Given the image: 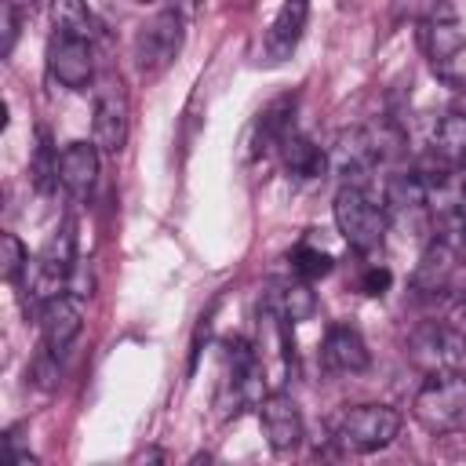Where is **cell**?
<instances>
[{
  "label": "cell",
  "instance_id": "7",
  "mask_svg": "<svg viewBox=\"0 0 466 466\" xmlns=\"http://www.w3.org/2000/svg\"><path fill=\"white\" fill-rule=\"evenodd\" d=\"M386 215L393 222L415 229V233H422L430 226L433 208H430V189H426L419 167L390 175V182H386Z\"/></svg>",
  "mask_w": 466,
  "mask_h": 466
},
{
  "label": "cell",
  "instance_id": "9",
  "mask_svg": "<svg viewBox=\"0 0 466 466\" xmlns=\"http://www.w3.org/2000/svg\"><path fill=\"white\" fill-rule=\"evenodd\" d=\"M258 426H262L266 444L273 451H295L302 444V433H306L302 411H299L295 397L284 390H273L258 400Z\"/></svg>",
  "mask_w": 466,
  "mask_h": 466
},
{
  "label": "cell",
  "instance_id": "5",
  "mask_svg": "<svg viewBox=\"0 0 466 466\" xmlns=\"http://www.w3.org/2000/svg\"><path fill=\"white\" fill-rule=\"evenodd\" d=\"M182 47V11L167 7L135 33V62L142 73H160Z\"/></svg>",
  "mask_w": 466,
  "mask_h": 466
},
{
  "label": "cell",
  "instance_id": "2",
  "mask_svg": "<svg viewBox=\"0 0 466 466\" xmlns=\"http://www.w3.org/2000/svg\"><path fill=\"white\" fill-rule=\"evenodd\" d=\"M331 433H335V444L342 451L371 455V451H382L397 441L400 411L390 404H353V408H342L335 415Z\"/></svg>",
  "mask_w": 466,
  "mask_h": 466
},
{
  "label": "cell",
  "instance_id": "14",
  "mask_svg": "<svg viewBox=\"0 0 466 466\" xmlns=\"http://www.w3.org/2000/svg\"><path fill=\"white\" fill-rule=\"evenodd\" d=\"M58 182L66 193L84 200L98 182V146L95 142H69L58 153Z\"/></svg>",
  "mask_w": 466,
  "mask_h": 466
},
{
  "label": "cell",
  "instance_id": "10",
  "mask_svg": "<svg viewBox=\"0 0 466 466\" xmlns=\"http://www.w3.org/2000/svg\"><path fill=\"white\" fill-rule=\"evenodd\" d=\"M84 328V309L73 295H55L47 302H40V331H44V350H51L55 357H62L76 335Z\"/></svg>",
  "mask_w": 466,
  "mask_h": 466
},
{
  "label": "cell",
  "instance_id": "27",
  "mask_svg": "<svg viewBox=\"0 0 466 466\" xmlns=\"http://www.w3.org/2000/svg\"><path fill=\"white\" fill-rule=\"evenodd\" d=\"M142 4H149V0H142Z\"/></svg>",
  "mask_w": 466,
  "mask_h": 466
},
{
  "label": "cell",
  "instance_id": "24",
  "mask_svg": "<svg viewBox=\"0 0 466 466\" xmlns=\"http://www.w3.org/2000/svg\"><path fill=\"white\" fill-rule=\"evenodd\" d=\"M390 269L386 266H368L364 273H360V280H357V288L364 291V295H382L386 288H390Z\"/></svg>",
  "mask_w": 466,
  "mask_h": 466
},
{
  "label": "cell",
  "instance_id": "20",
  "mask_svg": "<svg viewBox=\"0 0 466 466\" xmlns=\"http://www.w3.org/2000/svg\"><path fill=\"white\" fill-rule=\"evenodd\" d=\"M291 124H295V98L284 95V98L269 102V106L258 113L255 131H258V138H262L266 146H280V142L291 135Z\"/></svg>",
  "mask_w": 466,
  "mask_h": 466
},
{
  "label": "cell",
  "instance_id": "22",
  "mask_svg": "<svg viewBox=\"0 0 466 466\" xmlns=\"http://www.w3.org/2000/svg\"><path fill=\"white\" fill-rule=\"evenodd\" d=\"M288 266H291V273L295 277H302V280H320V277H328L331 273V255L328 251H320V248H313V244H295L291 248V255H288Z\"/></svg>",
  "mask_w": 466,
  "mask_h": 466
},
{
  "label": "cell",
  "instance_id": "11",
  "mask_svg": "<svg viewBox=\"0 0 466 466\" xmlns=\"http://www.w3.org/2000/svg\"><path fill=\"white\" fill-rule=\"evenodd\" d=\"M320 364L335 375H357L371 364V353H368V342L360 339L357 328L331 324L324 331V342H320Z\"/></svg>",
  "mask_w": 466,
  "mask_h": 466
},
{
  "label": "cell",
  "instance_id": "21",
  "mask_svg": "<svg viewBox=\"0 0 466 466\" xmlns=\"http://www.w3.org/2000/svg\"><path fill=\"white\" fill-rule=\"evenodd\" d=\"M29 175H33V186L40 193H51V186L58 182V149L51 146L47 131L36 135V146H33V157H29Z\"/></svg>",
  "mask_w": 466,
  "mask_h": 466
},
{
  "label": "cell",
  "instance_id": "4",
  "mask_svg": "<svg viewBox=\"0 0 466 466\" xmlns=\"http://www.w3.org/2000/svg\"><path fill=\"white\" fill-rule=\"evenodd\" d=\"M408 357L422 375H444V371H466V331L451 324H419L408 335Z\"/></svg>",
  "mask_w": 466,
  "mask_h": 466
},
{
  "label": "cell",
  "instance_id": "26",
  "mask_svg": "<svg viewBox=\"0 0 466 466\" xmlns=\"http://www.w3.org/2000/svg\"><path fill=\"white\" fill-rule=\"evenodd\" d=\"M459 182H462V189H466V164L459 167Z\"/></svg>",
  "mask_w": 466,
  "mask_h": 466
},
{
  "label": "cell",
  "instance_id": "25",
  "mask_svg": "<svg viewBox=\"0 0 466 466\" xmlns=\"http://www.w3.org/2000/svg\"><path fill=\"white\" fill-rule=\"evenodd\" d=\"M4 55H11L15 47V36H18V11H15V0H4Z\"/></svg>",
  "mask_w": 466,
  "mask_h": 466
},
{
  "label": "cell",
  "instance_id": "3",
  "mask_svg": "<svg viewBox=\"0 0 466 466\" xmlns=\"http://www.w3.org/2000/svg\"><path fill=\"white\" fill-rule=\"evenodd\" d=\"M411 415L430 433H451L466 422V371L426 375L411 400Z\"/></svg>",
  "mask_w": 466,
  "mask_h": 466
},
{
  "label": "cell",
  "instance_id": "13",
  "mask_svg": "<svg viewBox=\"0 0 466 466\" xmlns=\"http://www.w3.org/2000/svg\"><path fill=\"white\" fill-rule=\"evenodd\" d=\"M455 266H459V248H451L448 240L433 237V240L422 248L419 262H415L411 288L422 291V295H441V291H448V284H451V277H455Z\"/></svg>",
  "mask_w": 466,
  "mask_h": 466
},
{
  "label": "cell",
  "instance_id": "15",
  "mask_svg": "<svg viewBox=\"0 0 466 466\" xmlns=\"http://www.w3.org/2000/svg\"><path fill=\"white\" fill-rule=\"evenodd\" d=\"M422 51L433 58V66H448L466 51V33L459 25L455 15L448 11H433L422 22Z\"/></svg>",
  "mask_w": 466,
  "mask_h": 466
},
{
  "label": "cell",
  "instance_id": "18",
  "mask_svg": "<svg viewBox=\"0 0 466 466\" xmlns=\"http://www.w3.org/2000/svg\"><path fill=\"white\" fill-rule=\"evenodd\" d=\"M433 157H441L451 167L466 164V109H448L433 127Z\"/></svg>",
  "mask_w": 466,
  "mask_h": 466
},
{
  "label": "cell",
  "instance_id": "16",
  "mask_svg": "<svg viewBox=\"0 0 466 466\" xmlns=\"http://www.w3.org/2000/svg\"><path fill=\"white\" fill-rule=\"evenodd\" d=\"M280 160H284L288 178H295V182H313V178H320L324 167H328V153H324L313 138L295 135V131L280 142Z\"/></svg>",
  "mask_w": 466,
  "mask_h": 466
},
{
  "label": "cell",
  "instance_id": "1",
  "mask_svg": "<svg viewBox=\"0 0 466 466\" xmlns=\"http://www.w3.org/2000/svg\"><path fill=\"white\" fill-rule=\"evenodd\" d=\"M331 215H335V226H339V233H342V240H346L353 251L371 255V251L382 248L390 215H386V204H379V200L364 189V182H342V189L335 193Z\"/></svg>",
  "mask_w": 466,
  "mask_h": 466
},
{
  "label": "cell",
  "instance_id": "23",
  "mask_svg": "<svg viewBox=\"0 0 466 466\" xmlns=\"http://www.w3.org/2000/svg\"><path fill=\"white\" fill-rule=\"evenodd\" d=\"M25 266H29L25 244H22L15 233H4V237H0V277H4L7 284H15V280L25 273Z\"/></svg>",
  "mask_w": 466,
  "mask_h": 466
},
{
  "label": "cell",
  "instance_id": "17",
  "mask_svg": "<svg viewBox=\"0 0 466 466\" xmlns=\"http://www.w3.org/2000/svg\"><path fill=\"white\" fill-rule=\"evenodd\" d=\"M288 324H302V320H313V313H317V295H313V288H309V280H302V277H291V280H280L277 288H273V295L266 299Z\"/></svg>",
  "mask_w": 466,
  "mask_h": 466
},
{
  "label": "cell",
  "instance_id": "19",
  "mask_svg": "<svg viewBox=\"0 0 466 466\" xmlns=\"http://www.w3.org/2000/svg\"><path fill=\"white\" fill-rule=\"evenodd\" d=\"M51 22H55V33L80 36V40H95L98 33V22L87 0H51Z\"/></svg>",
  "mask_w": 466,
  "mask_h": 466
},
{
  "label": "cell",
  "instance_id": "12",
  "mask_svg": "<svg viewBox=\"0 0 466 466\" xmlns=\"http://www.w3.org/2000/svg\"><path fill=\"white\" fill-rule=\"evenodd\" d=\"M306 22H309V0H284L266 29V62L277 66V62L291 58V51L299 47V40L306 33Z\"/></svg>",
  "mask_w": 466,
  "mask_h": 466
},
{
  "label": "cell",
  "instance_id": "8",
  "mask_svg": "<svg viewBox=\"0 0 466 466\" xmlns=\"http://www.w3.org/2000/svg\"><path fill=\"white\" fill-rule=\"evenodd\" d=\"M47 73H51L55 84H62V87H69V91H84V87L95 80L91 40L55 33L51 44H47Z\"/></svg>",
  "mask_w": 466,
  "mask_h": 466
},
{
  "label": "cell",
  "instance_id": "6",
  "mask_svg": "<svg viewBox=\"0 0 466 466\" xmlns=\"http://www.w3.org/2000/svg\"><path fill=\"white\" fill-rule=\"evenodd\" d=\"M127 113H131L127 109V91H124L120 76H106L102 87L95 91V120H91L95 138L91 142L106 153H120L124 142H127V124H131Z\"/></svg>",
  "mask_w": 466,
  "mask_h": 466
}]
</instances>
